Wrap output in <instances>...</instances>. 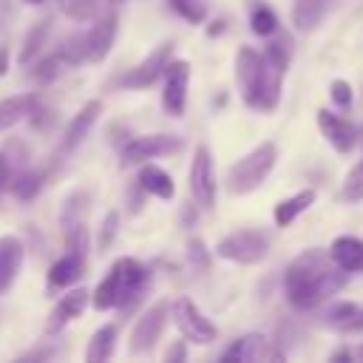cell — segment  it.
I'll return each mask as SVG.
<instances>
[{
  "label": "cell",
  "instance_id": "obj_1",
  "mask_svg": "<svg viewBox=\"0 0 363 363\" xmlns=\"http://www.w3.org/2000/svg\"><path fill=\"white\" fill-rule=\"evenodd\" d=\"M349 281V272L340 269L326 250L312 247L303 250L284 272V289H286V301L295 309H315L318 303H323L329 295L340 292Z\"/></svg>",
  "mask_w": 363,
  "mask_h": 363
},
{
  "label": "cell",
  "instance_id": "obj_2",
  "mask_svg": "<svg viewBox=\"0 0 363 363\" xmlns=\"http://www.w3.org/2000/svg\"><path fill=\"white\" fill-rule=\"evenodd\" d=\"M284 71L264 60L255 48L244 45L235 54V79L241 88V99L255 111H272L281 96Z\"/></svg>",
  "mask_w": 363,
  "mask_h": 363
},
{
  "label": "cell",
  "instance_id": "obj_3",
  "mask_svg": "<svg viewBox=\"0 0 363 363\" xmlns=\"http://www.w3.org/2000/svg\"><path fill=\"white\" fill-rule=\"evenodd\" d=\"M275 159H278V147L272 142H261L258 147H252L247 156H241L230 173H227V182H230V193H252L255 187L264 184V179L269 176V170L275 167Z\"/></svg>",
  "mask_w": 363,
  "mask_h": 363
},
{
  "label": "cell",
  "instance_id": "obj_4",
  "mask_svg": "<svg viewBox=\"0 0 363 363\" xmlns=\"http://www.w3.org/2000/svg\"><path fill=\"white\" fill-rule=\"evenodd\" d=\"M272 235L267 230H233L216 244V255L233 264H258L267 258Z\"/></svg>",
  "mask_w": 363,
  "mask_h": 363
},
{
  "label": "cell",
  "instance_id": "obj_5",
  "mask_svg": "<svg viewBox=\"0 0 363 363\" xmlns=\"http://www.w3.org/2000/svg\"><path fill=\"white\" fill-rule=\"evenodd\" d=\"M170 315H173V323L176 329L182 332V337L187 343H196V346H210L216 337H218V329L216 323L193 303V298L187 295H179L173 303H170Z\"/></svg>",
  "mask_w": 363,
  "mask_h": 363
},
{
  "label": "cell",
  "instance_id": "obj_6",
  "mask_svg": "<svg viewBox=\"0 0 363 363\" xmlns=\"http://www.w3.org/2000/svg\"><path fill=\"white\" fill-rule=\"evenodd\" d=\"M184 147L182 136H170V133H150V136H136L130 142L122 145V167H130V164H142L147 159H156V156H167V153H179Z\"/></svg>",
  "mask_w": 363,
  "mask_h": 363
},
{
  "label": "cell",
  "instance_id": "obj_7",
  "mask_svg": "<svg viewBox=\"0 0 363 363\" xmlns=\"http://www.w3.org/2000/svg\"><path fill=\"white\" fill-rule=\"evenodd\" d=\"M170 320V303L167 301H156L153 306H147V312L136 320L133 332H130V352L139 354V352H147L156 346V340L162 337L164 326Z\"/></svg>",
  "mask_w": 363,
  "mask_h": 363
},
{
  "label": "cell",
  "instance_id": "obj_8",
  "mask_svg": "<svg viewBox=\"0 0 363 363\" xmlns=\"http://www.w3.org/2000/svg\"><path fill=\"white\" fill-rule=\"evenodd\" d=\"M113 37H116V14H105V17H96V23L88 28V31H79L77 40H79V51H82V62H102L113 45Z\"/></svg>",
  "mask_w": 363,
  "mask_h": 363
},
{
  "label": "cell",
  "instance_id": "obj_9",
  "mask_svg": "<svg viewBox=\"0 0 363 363\" xmlns=\"http://www.w3.org/2000/svg\"><path fill=\"white\" fill-rule=\"evenodd\" d=\"M190 193H193L196 204H201L204 210H213L216 207V173H213L210 150L204 145H199L193 150V162H190Z\"/></svg>",
  "mask_w": 363,
  "mask_h": 363
},
{
  "label": "cell",
  "instance_id": "obj_10",
  "mask_svg": "<svg viewBox=\"0 0 363 363\" xmlns=\"http://www.w3.org/2000/svg\"><path fill=\"white\" fill-rule=\"evenodd\" d=\"M164 91H162V108L170 116H182L187 105V82H190V65L184 60H170L164 65Z\"/></svg>",
  "mask_w": 363,
  "mask_h": 363
},
{
  "label": "cell",
  "instance_id": "obj_11",
  "mask_svg": "<svg viewBox=\"0 0 363 363\" xmlns=\"http://www.w3.org/2000/svg\"><path fill=\"white\" fill-rule=\"evenodd\" d=\"M170 54H173V45L170 43H162L156 45L142 62H136L125 77H122V85L130 88V91H139V88H147L159 79V74L164 71V65L170 62Z\"/></svg>",
  "mask_w": 363,
  "mask_h": 363
},
{
  "label": "cell",
  "instance_id": "obj_12",
  "mask_svg": "<svg viewBox=\"0 0 363 363\" xmlns=\"http://www.w3.org/2000/svg\"><path fill=\"white\" fill-rule=\"evenodd\" d=\"M281 349H269V340L264 335H244L230 349L221 352L224 363H244V360H281Z\"/></svg>",
  "mask_w": 363,
  "mask_h": 363
},
{
  "label": "cell",
  "instance_id": "obj_13",
  "mask_svg": "<svg viewBox=\"0 0 363 363\" xmlns=\"http://www.w3.org/2000/svg\"><path fill=\"white\" fill-rule=\"evenodd\" d=\"M88 301H91V292L88 289H71V292H65L60 301H57V306L51 309V315H48V320H45V335H57V332H62L65 329V323H71L74 318H79L82 315V309L88 306Z\"/></svg>",
  "mask_w": 363,
  "mask_h": 363
},
{
  "label": "cell",
  "instance_id": "obj_14",
  "mask_svg": "<svg viewBox=\"0 0 363 363\" xmlns=\"http://www.w3.org/2000/svg\"><path fill=\"white\" fill-rule=\"evenodd\" d=\"M99 113H102V102L99 99H91V102H85L82 108H79V113L65 125V130H62V139H60V156H68L85 136H88V130L94 128V122L99 119Z\"/></svg>",
  "mask_w": 363,
  "mask_h": 363
},
{
  "label": "cell",
  "instance_id": "obj_15",
  "mask_svg": "<svg viewBox=\"0 0 363 363\" xmlns=\"http://www.w3.org/2000/svg\"><path fill=\"white\" fill-rule=\"evenodd\" d=\"M318 128L320 133L326 136V142L337 150V153H349L354 145H357V130L349 119L337 116V113H329L326 108L318 111Z\"/></svg>",
  "mask_w": 363,
  "mask_h": 363
},
{
  "label": "cell",
  "instance_id": "obj_16",
  "mask_svg": "<svg viewBox=\"0 0 363 363\" xmlns=\"http://www.w3.org/2000/svg\"><path fill=\"white\" fill-rule=\"evenodd\" d=\"M323 326L337 332V335H354L363 332V306L352 303V301H337L329 303V309L323 312Z\"/></svg>",
  "mask_w": 363,
  "mask_h": 363
},
{
  "label": "cell",
  "instance_id": "obj_17",
  "mask_svg": "<svg viewBox=\"0 0 363 363\" xmlns=\"http://www.w3.org/2000/svg\"><path fill=\"white\" fill-rule=\"evenodd\" d=\"M122 301H125V275H122V267L113 261V267L108 269V275L91 292V303H94V309L102 312V309L122 306Z\"/></svg>",
  "mask_w": 363,
  "mask_h": 363
},
{
  "label": "cell",
  "instance_id": "obj_18",
  "mask_svg": "<svg viewBox=\"0 0 363 363\" xmlns=\"http://www.w3.org/2000/svg\"><path fill=\"white\" fill-rule=\"evenodd\" d=\"M23 255H26V247L17 235H0V292H6L20 267H23Z\"/></svg>",
  "mask_w": 363,
  "mask_h": 363
},
{
  "label": "cell",
  "instance_id": "obj_19",
  "mask_svg": "<svg viewBox=\"0 0 363 363\" xmlns=\"http://www.w3.org/2000/svg\"><path fill=\"white\" fill-rule=\"evenodd\" d=\"M329 258L346 272H363V238L337 235L329 247Z\"/></svg>",
  "mask_w": 363,
  "mask_h": 363
},
{
  "label": "cell",
  "instance_id": "obj_20",
  "mask_svg": "<svg viewBox=\"0 0 363 363\" xmlns=\"http://www.w3.org/2000/svg\"><path fill=\"white\" fill-rule=\"evenodd\" d=\"M85 269V258L82 255H74V252H62L51 267H48V275H45V286L54 292V289H62L74 281H79Z\"/></svg>",
  "mask_w": 363,
  "mask_h": 363
},
{
  "label": "cell",
  "instance_id": "obj_21",
  "mask_svg": "<svg viewBox=\"0 0 363 363\" xmlns=\"http://www.w3.org/2000/svg\"><path fill=\"white\" fill-rule=\"evenodd\" d=\"M37 102L40 99H37L34 91H28V94H11V96L0 99V133L9 130V128H14L20 119H26Z\"/></svg>",
  "mask_w": 363,
  "mask_h": 363
},
{
  "label": "cell",
  "instance_id": "obj_22",
  "mask_svg": "<svg viewBox=\"0 0 363 363\" xmlns=\"http://www.w3.org/2000/svg\"><path fill=\"white\" fill-rule=\"evenodd\" d=\"M139 187L145 190V193H150V196H156V199H173V193H176V184H173V179H170V173L167 170H162V167H156V164H145L142 162V170H139Z\"/></svg>",
  "mask_w": 363,
  "mask_h": 363
},
{
  "label": "cell",
  "instance_id": "obj_23",
  "mask_svg": "<svg viewBox=\"0 0 363 363\" xmlns=\"http://www.w3.org/2000/svg\"><path fill=\"white\" fill-rule=\"evenodd\" d=\"M315 204V190L312 187H306V190H298L295 196H289V199H281L278 204H275V210H272V218H275V224L278 227H289L303 210H309Z\"/></svg>",
  "mask_w": 363,
  "mask_h": 363
},
{
  "label": "cell",
  "instance_id": "obj_24",
  "mask_svg": "<svg viewBox=\"0 0 363 363\" xmlns=\"http://www.w3.org/2000/svg\"><path fill=\"white\" fill-rule=\"evenodd\" d=\"M335 6V0H295L292 6V23L298 31H312L323 20V14Z\"/></svg>",
  "mask_w": 363,
  "mask_h": 363
},
{
  "label": "cell",
  "instance_id": "obj_25",
  "mask_svg": "<svg viewBox=\"0 0 363 363\" xmlns=\"http://www.w3.org/2000/svg\"><path fill=\"white\" fill-rule=\"evenodd\" d=\"M113 346H116V326L113 323H105L99 326L91 340H88V352H85V360L88 363H102L113 354Z\"/></svg>",
  "mask_w": 363,
  "mask_h": 363
},
{
  "label": "cell",
  "instance_id": "obj_26",
  "mask_svg": "<svg viewBox=\"0 0 363 363\" xmlns=\"http://www.w3.org/2000/svg\"><path fill=\"white\" fill-rule=\"evenodd\" d=\"M43 182H45V173H43V170L23 167V170H17L14 179L9 182V190H11L20 201H28V199H34V196L43 190Z\"/></svg>",
  "mask_w": 363,
  "mask_h": 363
},
{
  "label": "cell",
  "instance_id": "obj_27",
  "mask_svg": "<svg viewBox=\"0 0 363 363\" xmlns=\"http://www.w3.org/2000/svg\"><path fill=\"white\" fill-rule=\"evenodd\" d=\"M85 216H88V193L85 190H74L62 204L60 224H62V230H68L74 224H85Z\"/></svg>",
  "mask_w": 363,
  "mask_h": 363
},
{
  "label": "cell",
  "instance_id": "obj_28",
  "mask_svg": "<svg viewBox=\"0 0 363 363\" xmlns=\"http://www.w3.org/2000/svg\"><path fill=\"white\" fill-rule=\"evenodd\" d=\"M48 28H51V20H48V17L37 20V23L28 28V34H26V40H23V48H20V62H23V65H28V62L34 60V54L43 48Z\"/></svg>",
  "mask_w": 363,
  "mask_h": 363
},
{
  "label": "cell",
  "instance_id": "obj_29",
  "mask_svg": "<svg viewBox=\"0 0 363 363\" xmlns=\"http://www.w3.org/2000/svg\"><path fill=\"white\" fill-rule=\"evenodd\" d=\"M60 11L74 20V23H88L96 17V9H99V0H57Z\"/></svg>",
  "mask_w": 363,
  "mask_h": 363
},
{
  "label": "cell",
  "instance_id": "obj_30",
  "mask_svg": "<svg viewBox=\"0 0 363 363\" xmlns=\"http://www.w3.org/2000/svg\"><path fill=\"white\" fill-rule=\"evenodd\" d=\"M250 28H252V34H258V37H272V34L278 31V17H275V11H272L269 6H252V11H250Z\"/></svg>",
  "mask_w": 363,
  "mask_h": 363
},
{
  "label": "cell",
  "instance_id": "obj_31",
  "mask_svg": "<svg viewBox=\"0 0 363 363\" xmlns=\"http://www.w3.org/2000/svg\"><path fill=\"white\" fill-rule=\"evenodd\" d=\"M261 54H264L267 62H272L275 68H281L286 74V65H289V57H292V43H289V37H275L272 43L264 45Z\"/></svg>",
  "mask_w": 363,
  "mask_h": 363
},
{
  "label": "cell",
  "instance_id": "obj_32",
  "mask_svg": "<svg viewBox=\"0 0 363 363\" xmlns=\"http://www.w3.org/2000/svg\"><path fill=\"white\" fill-rule=\"evenodd\" d=\"M343 199L346 201H363V162H357L349 173H346V179H343Z\"/></svg>",
  "mask_w": 363,
  "mask_h": 363
},
{
  "label": "cell",
  "instance_id": "obj_33",
  "mask_svg": "<svg viewBox=\"0 0 363 363\" xmlns=\"http://www.w3.org/2000/svg\"><path fill=\"white\" fill-rule=\"evenodd\" d=\"M65 62H62V57L54 51V54H48L45 60H40L37 65H34V77L40 79V82H51L57 74H60V68H62Z\"/></svg>",
  "mask_w": 363,
  "mask_h": 363
},
{
  "label": "cell",
  "instance_id": "obj_34",
  "mask_svg": "<svg viewBox=\"0 0 363 363\" xmlns=\"http://www.w3.org/2000/svg\"><path fill=\"white\" fill-rule=\"evenodd\" d=\"M116 230H119V216H116V213H108V216H105V221H102V227H99V233H96V247H99L102 252L113 244Z\"/></svg>",
  "mask_w": 363,
  "mask_h": 363
},
{
  "label": "cell",
  "instance_id": "obj_35",
  "mask_svg": "<svg viewBox=\"0 0 363 363\" xmlns=\"http://www.w3.org/2000/svg\"><path fill=\"white\" fill-rule=\"evenodd\" d=\"M329 96L337 108H349L352 105V85L346 79H332L329 82Z\"/></svg>",
  "mask_w": 363,
  "mask_h": 363
},
{
  "label": "cell",
  "instance_id": "obj_36",
  "mask_svg": "<svg viewBox=\"0 0 363 363\" xmlns=\"http://www.w3.org/2000/svg\"><path fill=\"white\" fill-rule=\"evenodd\" d=\"M17 170H23V167H20V164H14V159L0 147V193H3V190H9V182L14 179V173H17Z\"/></svg>",
  "mask_w": 363,
  "mask_h": 363
},
{
  "label": "cell",
  "instance_id": "obj_37",
  "mask_svg": "<svg viewBox=\"0 0 363 363\" xmlns=\"http://www.w3.org/2000/svg\"><path fill=\"white\" fill-rule=\"evenodd\" d=\"M173 6H176V11H179L182 17H187L190 23H201V17H204V6H199V0H176Z\"/></svg>",
  "mask_w": 363,
  "mask_h": 363
},
{
  "label": "cell",
  "instance_id": "obj_38",
  "mask_svg": "<svg viewBox=\"0 0 363 363\" xmlns=\"http://www.w3.org/2000/svg\"><path fill=\"white\" fill-rule=\"evenodd\" d=\"M31 128L34 130H48V125L54 122V111H48V108H40V102L31 108Z\"/></svg>",
  "mask_w": 363,
  "mask_h": 363
},
{
  "label": "cell",
  "instance_id": "obj_39",
  "mask_svg": "<svg viewBox=\"0 0 363 363\" xmlns=\"http://www.w3.org/2000/svg\"><path fill=\"white\" fill-rule=\"evenodd\" d=\"M187 255H190L193 267H199V269H207V264H210V255H207V250H204V244H201V241H190V247H187Z\"/></svg>",
  "mask_w": 363,
  "mask_h": 363
},
{
  "label": "cell",
  "instance_id": "obj_40",
  "mask_svg": "<svg viewBox=\"0 0 363 363\" xmlns=\"http://www.w3.org/2000/svg\"><path fill=\"white\" fill-rule=\"evenodd\" d=\"M187 357V349H184V340H179V343H173L167 352H164V360H184Z\"/></svg>",
  "mask_w": 363,
  "mask_h": 363
},
{
  "label": "cell",
  "instance_id": "obj_41",
  "mask_svg": "<svg viewBox=\"0 0 363 363\" xmlns=\"http://www.w3.org/2000/svg\"><path fill=\"white\" fill-rule=\"evenodd\" d=\"M11 65H9V45H0V77L9 71Z\"/></svg>",
  "mask_w": 363,
  "mask_h": 363
},
{
  "label": "cell",
  "instance_id": "obj_42",
  "mask_svg": "<svg viewBox=\"0 0 363 363\" xmlns=\"http://www.w3.org/2000/svg\"><path fill=\"white\" fill-rule=\"evenodd\" d=\"M182 218H184V224H190V221H196V210L187 204L184 210H182Z\"/></svg>",
  "mask_w": 363,
  "mask_h": 363
},
{
  "label": "cell",
  "instance_id": "obj_43",
  "mask_svg": "<svg viewBox=\"0 0 363 363\" xmlns=\"http://www.w3.org/2000/svg\"><path fill=\"white\" fill-rule=\"evenodd\" d=\"M349 360H360L363 363V343L354 346V349H349Z\"/></svg>",
  "mask_w": 363,
  "mask_h": 363
},
{
  "label": "cell",
  "instance_id": "obj_44",
  "mask_svg": "<svg viewBox=\"0 0 363 363\" xmlns=\"http://www.w3.org/2000/svg\"><path fill=\"white\" fill-rule=\"evenodd\" d=\"M23 3H28V6H40V3H45V0H23Z\"/></svg>",
  "mask_w": 363,
  "mask_h": 363
},
{
  "label": "cell",
  "instance_id": "obj_45",
  "mask_svg": "<svg viewBox=\"0 0 363 363\" xmlns=\"http://www.w3.org/2000/svg\"><path fill=\"white\" fill-rule=\"evenodd\" d=\"M108 3H122V0H108Z\"/></svg>",
  "mask_w": 363,
  "mask_h": 363
},
{
  "label": "cell",
  "instance_id": "obj_46",
  "mask_svg": "<svg viewBox=\"0 0 363 363\" xmlns=\"http://www.w3.org/2000/svg\"><path fill=\"white\" fill-rule=\"evenodd\" d=\"M173 3H176V0H173Z\"/></svg>",
  "mask_w": 363,
  "mask_h": 363
}]
</instances>
